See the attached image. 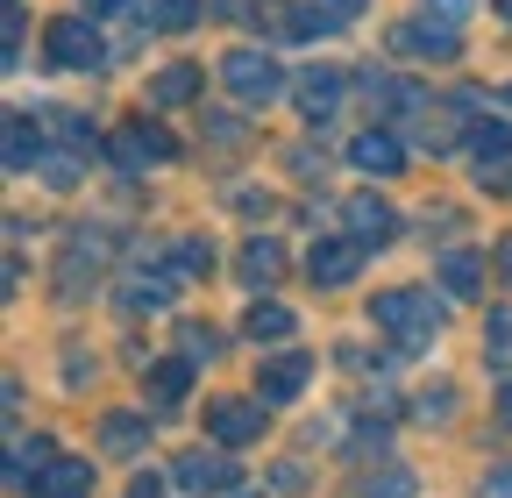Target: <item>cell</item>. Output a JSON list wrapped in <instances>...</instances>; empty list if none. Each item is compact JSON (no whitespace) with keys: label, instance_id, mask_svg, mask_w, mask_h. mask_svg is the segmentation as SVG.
I'll list each match as a JSON object with an SVG mask.
<instances>
[{"label":"cell","instance_id":"22","mask_svg":"<svg viewBox=\"0 0 512 498\" xmlns=\"http://www.w3.org/2000/svg\"><path fill=\"white\" fill-rule=\"evenodd\" d=\"M292 335V306L264 299V306H249V342H285Z\"/></svg>","mask_w":512,"mask_h":498},{"label":"cell","instance_id":"23","mask_svg":"<svg viewBox=\"0 0 512 498\" xmlns=\"http://www.w3.org/2000/svg\"><path fill=\"white\" fill-rule=\"evenodd\" d=\"M50 463H57V449L43 442V434H36V442H15V456H8V484L22 491V484H29V470H50Z\"/></svg>","mask_w":512,"mask_h":498},{"label":"cell","instance_id":"19","mask_svg":"<svg viewBox=\"0 0 512 498\" xmlns=\"http://www.w3.org/2000/svg\"><path fill=\"white\" fill-rule=\"evenodd\" d=\"M43 164V136L29 114H8V171H36Z\"/></svg>","mask_w":512,"mask_h":498},{"label":"cell","instance_id":"24","mask_svg":"<svg viewBox=\"0 0 512 498\" xmlns=\"http://www.w3.org/2000/svg\"><path fill=\"white\" fill-rule=\"evenodd\" d=\"M185 385H192V363H178V356L150 370V399H157V406H178V399H185Z\"/></svg>","mask_w":512,"mask_h":498},{"label":"cell","instance_id":"41","mask_svg":"<svg viewBox=\"0 0 512 498\" xmlns=\"http://www.w3.org/2000/svg\"><path fill=\"white\" fill-rule=\"evenodd\" d=\"M128 0H86V15H121Z\"/></svg>","mask_w":512,"mask_h":498},{"label":"cell","instance_id":"34","mask_svg":"<svg viewBox=\"0 0 512 498\" xmlns=\"http://www.w3.org/2000/svg\"><path fill=\"white\" fill-rule=\"evenodd\" d=\"M0 36H8V65H15V57H22V8L0 15Z\"/></svg>","mask_w":512,"mask_h":498},{"label":"cell","instance_id":"17","mask_svg":"<svg viewBox=\"0 0 512 498\" xmlns=\"http://www.w3.org/2000/svg\"><path fill=\"white\" fill-rule=\"evenodd\" d=\"M121 306H128V314H164V306H171V278L128 271V278H121Z\"/></svg>","mask_w":512,"mask_h":498},{"label":"cell","instance_id":"32","mask_svg":"<svg viewBox=\"0 0 512 498\" xmlns=\"http://www.w3.org/2000/svg\"><path fill=\"white\" fill-rule=\"evenodd\" d=\"M185 356H221V335L192 321V328H185Z\"/></svg>","mask_w":512,"mask_h":498},{"label":"cell","instance_id":"5","mask_svg":"<svg viewBox=\"0 0 512 498\" xmlns=\"http://www.w3.org/2000/svg\"><path fill=\"white\" fill-rule=\"evenodd\" d=\"M171 477H178L185 491H200V498H207V491H214V498H235V477H242V470H235L221 449H185V456L171 463Z\"/></svg>","mask_w":512,"mask_h":498},{"label":"cell","instance_id":"25","mask_svg":"<svg viewBox=\"0 0 512 498\" xmlns=\"http://www.w3.org/2000/svg\"><path fill=\"white\" fill-rule=\"evenodd\" d=\"M143 22L150 29H192L200 22V0H143Z\"/></svg>","mask_w":512,"mask_h":498},{"label":"cell","instance_id":"39","mask_svg":"<svg viewBox=\"0 0 512 498\" xmlns=\"http://www.w3.org/2000/svg\"><path fill=\"white\" fill-rule=\"evenodd\" d=\"M491 491H498V498H512V463H498V470H491Z\"/></svg>","mask_w":512,"mask_h":498},{"label":"cell","instance_id":"14","mask_svg":"<svg viewBox=\"0 0 512 498\" xmlns=\"http://www.w3.org/2000/svg\"><path fill=\"white\" fill-rule=\"evenodd\" d=\"M36 498H93V463H79V456H57V463L43 470Z\"/></svg>","mask_w":512,"mask_h":498},{"label":"cell","instance_id":"27","mask_svg":"<svg viewBox=\"0 0 512 498\" xmlns=\"http://www.w3.org/2000/svg\"><path fill=\"white\" fill-rule=\"evenodd\" d=\"M470 150H477V164H498V157L512 150V129H505V121H477V129H470Z\"/></svg>","mask_w":512,"mask_h":498},{"label":"cell","instance_id":"4","mask_svg":"<svg viewBox=\"0 0 512 498\" xmlns=\"http://www.w3.org/2000/svg\"><path fill=\"white\" fill-rule=\"evenodd\" d=\"M50 65H64V72H93V65H107L100 29H93V22H79V15L50 22Z\"/></svg>","mask_w":512,"mask_h":498},{"label":"cell","instance_id":"36","mask_svg":"<svg viewBox=\"0 0 512 498\" xmlns=\"http://www.w3.org/2000/svg\"><path fill=\"white\" fill-rule=\"evenodd\" d=\"M214 8H221L228 22H256V0H214Z\"/></svg>","mask_w":512,"mask_h":498},{"label":"cell","instance_id":"6","mask_svg":"<svg viewBox=\"0 0 512 498\" xmlns=\"http://www.w3.org/2000/svg\"><path fill=\"white\" fill-rule=\"evenodd\" d=\"M207 434H214L221 449L256 442V434H264V399H214L207 406Z\"/></svg>","mask_w":512,"mask_h":498},{"label":"cell","instance_id":"16","mask_svg":"<svg viewBox=\"0 0 512 498\" xmlns=\"http://www.w3.org/2000/svg\"><path fill=\"white\" fill-rule=\"evenodd\" d=\"M278 278H285V249L271 235L242 242V285H278Z\"/></svg>","mask_w":512,"mask_h":498},{"label":"cell","instance_id":"42","mask_svg":"<svg viewBox=\"0 0 512 498\" xmlns=\"http://www.w3.org/2000/svg\"><path fill=\"white\" fill-rule=\"evenodd\" d=\"M498 271H505V278H512V235H505V242H498Z\"/></svg>","mask_w":512,"mask_h":498},{"label":"cell","instance_id":"44","mask_svg":"<svg viewBox=\"0 0 512 498\" xmlns=\"http://www.w3.org/2000/svg\"><path fill=\"white\" fill-rule=\"evenodd\" d=\"M235 498H264V491H235Z\"/></svg>","mask_w":512,"mask_h":498},{"label":"cell","instance_id":"1","mask_svg":"<svg viewBox=\"0 0 512 498\" xmlns=\"http://www.w3.org/2000/svg\"><path fill=\"white\" fill-rule=\"evenodd\" d=\"M370 321L392 335L399 349H427L434 328H441V306H434L427 292H377V299H370Z\"/></svg>","mask_w":512,"mask_h":498},{"label":"cell","instance_id":"3","mask_svg":"<svg viewBox=\"0 0 512 498\" xmlns=\"http://www.w3.org/2000/svg\"><path fill=\"white\" fill-rule=\"evenodd\" d=\"M107 150H114L121 171H150V164H171V157H178V143L157 129V121H128V129H114Z\"/></svg>","mask_w":512,"mask_h":498},{"label":"cell","instance_id":"26","mask_svg":"<svg viewBox=\"0 0 512 498\" xmlns=\"http://www.w3.org/2000/svg\"><path fill=\"white\" fill-rule=\"evenodd\" d=\"M420 484H413V470H399V463H384V470H370L363 477V498H413Z\"/></svg>","mask_w":512,"mask_h":498},{"label":"cell","instance_id":"31","mask_svg":"<svg viewBox=\"0 0 512 498\" xmlns=\"http://www.w3.org/2000/svg\"><path fill=\"white\" fill-rule=\"evenodd\" d=\"M207 136H214L221 150H235V143H242V121H235V114H207Z\"/></svg>","mask_w":512,"mask_h":498},{"label":"cell","instance_id":"43","mask_svg":"<svg viewBox=\"0 0 512 498\" xmlns=\"http://www.w3.org/2000/svg\"><path fill=\"white\" fill-rule=\"evenodd\" d=\"M498 15H505V22H512V0H498Z\"/></svg>","mask_w":512,"mask_h":498},{"label":"cell","instance_id":"40","mask_svg":"<svg viewBox=\"0 0 512 498\" xmlns=\"http://www.w3.org/2000/svg\"><path fill=\"white\" fill-rule=\"evenodd\" d=\"M498 420H505V427H512V378H505V385H498Z\"/></svg>","mask_w":512,"mask_h":498},{"label":"cell","instance_id":"37","mask_svg":"<svg viewBox=\"0 0 512 498\" xmlns=\"http://www.w3.org/2000/svg\"><path fill=\"white\" fill-rule=\"evenodd\" d=\"M420 413H427V420H434V413H456V392H427V399H420Z\"/></svg>","mask_w":512,"mask_h":498},{"label":"cell","instance_id":"15","mask_svg":"<svg viewBox=\"0 0 512 498\" xmlns=\"http://www.w3.org/2000/svg\"><path fill=\"white\" fill-rule=\"evenodd\" d=\"M441 285H448V299H477L484 292V257L477 249H441Z\"/></svg>","mask_w":512,"mask_h":498},{"label":"cell","instance_id":"33","mask_svg":"<svg viewBox=\"0 0 512 498\" xmlns=\"http://www.w3.org/2000/svg\"><path fill=\"white\" fill-rule=\"evenodd\" d=\"M477 178H484V193H512V157H498V164H477Z\"/></svg>","mask_w":512,"mask_h":498},{"label":"cell","instance_id":"8","mask_svg":"<svg viewBox=\"0 0 512 498\" xmlns=\"http://www.w3.org/2000/svg\"><path fill=\"white\" fill-rule=\"evenodd\" d=\"M363 271V242L356 235H342V242H320L313 257H306V278L320 285V292H335V285H349Z\"/></svg>","mask_w":512,"mask_h":498},{"label":"cell","instance_id":"45","mask_svg":"<svg viewBox=\"0 0 512 498\" xmlns=\"http://www.w3.org/2000/svg\"><path fill=\"white\" fill-rule=\"evenodd\" d=\"M505 100H512V86H505Z\"/></svg>","mask_w":512,"mask_h":498},{"label":"cell","instance_id":"38","mask_svg":"<svg viewBox=\"0 0 512 498\" xmlns=\"http://www.w3.org/2000/svg\"><path fill=\"white\" fill-rule=\"evenodd\" d=\"M128 498H164V477H136V484H128Z\"/></svg>","mask_w":512,"mask_h":498},{"label":"cell","instance_id":"7","mask_svg":"<svg viewBox=\"0 0 512 498\" xmlns=\"http://www.w3.org/2000/svg\"><path fill=\"white\" fill-rule=\"evenodd\" d=\"M306 378H313V356L285 349V356H271L264 370H256V399H264V406H285V399L306 392Z\"/></svg>","mask_w":512,"mask_h":498},{"label":"cell","instance_id":"18","mask_svg":"<svg viewBox=\"0 0 512 498\" xmlns=\"http://www.w3.org/2000/svg\"><path fill=\"white\" fill-rule=\"evenodd\" d=\"M150 100H157V107H185V100H200V72H192V65H164V72L150 79Z\"/></svg>","mask_w":512,"mask_h":498},{"label":"cell","instance_id":"13","mask_svg":"<svg viewBox=\"0 0 512 498\" xmlns=\"http://www.w3.org/2000/svg\"><path fill=\"white\" fill-rule=\"evenodd\" d=\"M392 50H406V57H456L463 36L456 29H427V22H399L392 29Z\"/></svg>","mask_w":512,"mask_h":498},{"label":"cell","instance_id":"30","mask_svg":"<svg viewBox=\"0 0 512 498\" xmlns=\"http://www.w3.org/2000/svg\"><path fill=\"white\" fill-rule=\"evenodd\" d=\"M313 15L328 22V29H349V22L363 15V0H313Z\"/></svg>","mask_w":512,"mask_h":498},{"label":"cell","instance_id":"9","mask_svg":"<svg viewBox=\"0 0 512 498\" xmlns=\"http://www.w3.org/2000/svg\"><path fill=\"white\" fill-rule=\"evenodd\" d=\"M342 221H349V235H356L363 249H377V242H392V235H399V214L384 207L377 193H349V200H342Z\"/></svg>","mask_w":512,"mask_h":498},{"label":"cell","instance_id":"35","mask_svg":"<svg viewBox=\"0 0 512 498\" xmlns=\"http://www.w3.org/2000/svg\"><path fill=\"white\" fill-rule=\"evenodd\" d=\"M36 171H43V178H50V185H72V178H79V164H72V157H43V164H36Z\"/></svg>","mask_w":512,"mask_h":498},{"label":"cell","instance_id":"11","mask_svg":"<svg viewBox=\"0 0 512 498\" xmlns=\"http://www.w3.org/2000/svg\"><path fill=\"white\" fill-rule=\"evenodd\" d=\"M349 164H356V171H370V178H392V171L406 164V143H399L392 129H363V136L349 143Z\"/></svg>","mask_w":512,"mask_h":498},{"label":"cell","instance_id":"21","mask_svg":"<svg viewBox=\"0 0 512 498\" xmlns=\"http://www.w3.org/2000/svg\"><path fill=\"white\" fill-rule=\"evenodd\" d=\"M207 271H214V257H207V242H200V235L171 242V257H164V278H207Z\"/></svg>","mask_w":512,"mask_h":498},{"label":"cell","instance_id":"10","mask_svg":"<svg viewBox=\"0 0 512 498\" xmlns=\"http://www.w3.org/2000/svg\"><path fill=\"white\" fill-rule=\"evenodd\" d=\"M342 79H349V72H335V65L299 72V86H292V93H299V114H306V121H328V114L342 107Z\"/></svg>","mask_w":512,"mask_h":498},{"label":"cell","instance_id":"12","mask_svg":"<svg viewBox=\"0 0 512 498\" xmlns=\"http://www.w3.org/2000/svg\"><path fill=\"white\" fill-rule=\"evenodd\" d=\"M100 235H72V249H64V264H57V292L64 299H79L86 292V278H100Z\"/></svg>","mask_w":512,"mask_h":498},{"label":"cell","instance_id":"20","mask_svg":"<svg viewBox=\"0 0 512 498\" xmlns=\"http://www.w3.org/2000/svg\"><path fill=\"white\" fill-rule=\"evenodd\" d=\"M100 442H107L114 456H136V449L150 442V420H143V413H107V427H100Z\"/></svg>","mask_w":512,"mask_h":498},{"label":"cell","instance_id":"28","mask_svg":"<svg viewBox=\"0 0 512 498\" xmlns=\"http://www.w3.org/2000/svg\"><path fill=\"white\" fill-rule=\"evenodd\" d=\"M484 356L505 370L512 363V306H491V335H484Z\"/></svg>","mask_w":512,"mask_h":498},{"label":"cell","instance_id":"29","mask_svg":"<svg viewBox=\"0 0 512 498\" xmlns=\"http://www.w3.org/2000/svg\"><path fill=\"white\" fill-rule=\"evenodd\" d=\"M470 8H477V0H427V22H441V29H463V22H470Z\"/></svg>","mask_w":512,"mask_h":498},{"label":"cell","instance_id":"2","mask_svg":"<svg viewBox=\"0 0 512 498\" xmlns=\"http://www.w3.org/2000/svg\"><path fill=\"white\" fill-rule=\"evenodd\" d=\"M221 86H228L242 107H271V100L285 93V72H278L271 50H249V43H242V50L221 57Z\"/></svg>","mask_w":512,"mask_h":498}]
</instances>
